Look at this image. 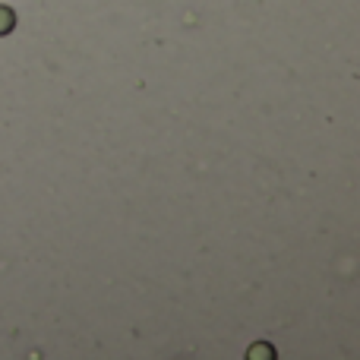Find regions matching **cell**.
<instances>
[{
  "label": "cell",
  "instance_id": "cell-1",
  "mask_svg": "<svg viewBox=\"0 0 360 360\" xmlns=\"http://www.w3.org/2000/svg\"><path fill=\"white\" fill-rule=\"evenodd\" d=\"M13 25H16V16H13V10H10V6H0V35L13 32Z\"/></svg>",
  "mask_w": 360,
  "mask_h": 360
}]
</instances>
